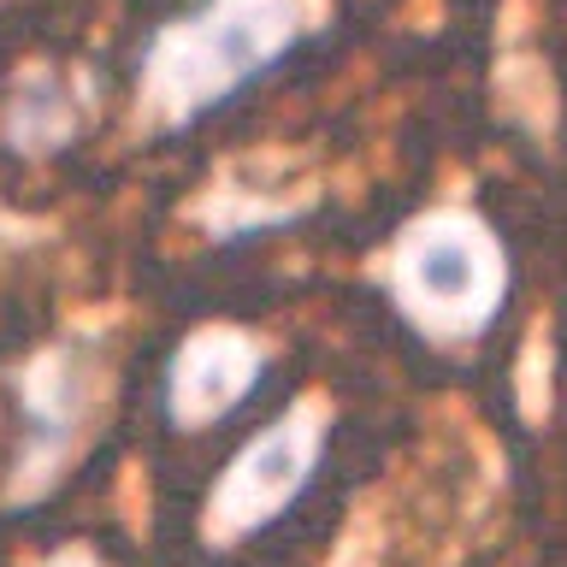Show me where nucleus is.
I'll return each instance as SVG.
<instances>
[{
	"instance_id": "1",
	"label": "nucleus",
	"mask_w": 567,
	"mask_h": 567,
	"mask_svg": "<svg viewBox=\"0 0 567 567\" xmlns=\"http://www.w3.org/2000/svg\"><path fill=\"white\" fill-rule=\"evenodd\" d=\"M301 35L308 0H202L148 35L136 101L154 131H189L272 78Z\"/></svg>"
},
{
	"instance_id": "2",
	"label": "nucleus",
	"mask_w": 567,
	"mask_h": 567,
	"mask_svg": "<svg viewBox=\"0 0 567 567\" xmlns=\"http://www.w3.org/2000/svg\"><path fill=\"white\" fill-rule=\"evenodd\" d=\"M384 296L432 349H467L508 313V248L473 207H425L390 243Z\"/></svg>"
},
{
	"instance_id": "3",
	"label": "nucleus",
	"mask_w": 567,
	"mask_h": 567,
	"mask_svg": "<svg viewBox=\"0 0 567 567\" xmlns=\"http://www.w3.org/2000/svg\"><path fill=\"white\" fill-rule=\"evenodd\" d=\"M319 455H326V408L313 396H301L290 414L266 420L225 461V473L213 478L207 508H202V538L213 549H230V544H248L255 532H266L313 485Z\"/></svg>"
},
{
	"instance_id": "4",
	"label": "nucleus",
	"mask_w": 567,
	"mask_h": 567,
	"mask_svg": "<svg viewBox=\"0 0 567 567\" xmlns=\"http://www.w3.org/2000/svg\"><path fill=\"white\" fill-rule=\"evenodd\" d=\"M18 408H24V450H18L12 503H30L60 485L65 461L78 455L89 408H95V367L78 343H53L18 372Z\"/></svg>"
},
{
	"instance_id": "5",
	"label": "nucleus",
	"mask_w": 567,
	"mask_h": 567,
	"mask_svg": "<svg viewBox=\"0 0 567 567\" xmlns=\"http://www.w3.org/2000/svg\"><path fill=\"white\" fill-rule=\"evenodd\" d=\"M266 384V349L248 331L207 326L189 331L172 349L166 379H159V402L177 432H213Z\"/></svg>"
},
{
	"instance_id": "6",
	"label": "nucleus",
	"mask_w": 567,
	"mask_h": 567,
	"mask_svg": "<svg viewBox=\"0 0 567 567\" xmlns=\"http://www.w3.org/2000/svg\"><path fill=\"white\" fill-rule=\"evenodd\" d=\"M78 131H83V106L53 71H30L7 95V113H0V136H7L12 154H60L71 148Z\"/></svg>"
}]
</instances>
